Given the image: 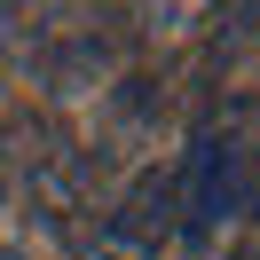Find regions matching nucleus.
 Wrapping results in <instances>:
<instances>
[{
	"label": "nucleus",
	"mask_w": 260,
	"mask_h": 260,
	"mask_svg": "<svg viewBox=\"0 0 260 260\" xmlns=\"http://www.w3.org/2000/svg\"><path fill=\"white\" fill-rule=\"evenodd\" d=\"M221 16H229V0H134V32H142L150 48H189V40L213 32Z\"/></svg>",
	"instance_id": "obj_1"
},
{
	"label": "nucleus",
	"mask_w": 260,
	"mask_h": 260,
	"mask_svg": "<svg viewBox=\"0 0 260 260\" xmlns=\"http://www.w3.org/2000/svg\"><path fill=\"white\" fill-rule=\"evenodd\" d=\"M79 260H134V252H118V244H95V252H79Z\"/></svg>",
	"instance_id": "obj_2"
},
{
	"label": "nucleus",
	"mask_w": 260,
	"mask_h": 260,
	"mask_svg": "<svg viewBox=\"0 0 260 260\" xmlns=\"http://www.w3.org/2000/svg\"><path fill=\"white\" fill-rule=\"evenodd\" d=\"M0 189H8V174H0Z\"/></svg>",
	"instance_id": "obj_3"
}]
</instances>
